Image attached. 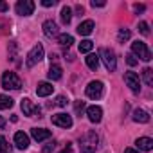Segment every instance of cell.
Masks as SVG:
<instances>
[{"mask_svg":"<svg viewBox=\"0 0 153 153\" xmlns=\"http://www.w3.org/2000/svg\"><path fill=\"white\" fill-rule=\"evenodd\" d=\"M99 142V137L96 135V131H87L81 139H79V144H81V153H94L97 149V144Z\"/></svg>","mask_w":153,"mask_h":153,"instance_id":"1","label":"cell"},{"mask_svg":"<svg viewBox=\"0 0 153 153\" xmlns=\"http://www.w3.org/2000/svg\"><path fill=\"white\" fill-rule=\"evenodd\" d=\"M2 87L4 88H11V90H18L22 88V79H20V76L15 74V72H4L2 74Z\"/></svg>","mask_w":153,"mask_h":153,"instance_id":"2","label":"cell"},{"mask_svg":"<svg viewBox=\"0 0 153 153\" xmlns=\"http://www.w3.org/2000/svg\"><path fill=\"white\" fill-rule=\"evenodd\" d=\"M99 59H103L105 67H106L110 72H114V70H115V67H117V58H115V52H114L112 49L103 47V49L99 51Z\"/></svg>","mask_w":153,"mask_h":153,"instance_id":"3","label":"cell"},{"mask_svg":"<svg viewBox=\"0 0 153 153\" xmlns=\"http://www.w3.org/2000/svg\"><path fill=\"white\" fill-rule=\"evenodd\" d=\"M43 45L42 43H38V45H34L31 51H29V54H27V59H25V63H27V67H34L36 63H40L42 59H43Z\"/></svg>","mask_w":153,"mask_h":153,"instance_id":"4","label":"cell"},{"mask_svg":"<svg viewBox=\"0 0 153 153\" xmlns=\"http://www.w3.org/2000/svg\"><path fill=\"white\" fill-rule=\"evenodd\" d=\"M103 92H105L103 81H90V83L87 85V88H85V94H87V97H90V99H99V97H103Z\"/></svg>","mask_w":153,"mask_h":153,"instance_id":"5","label":"cell"},{"mask_svg":"<svg viewBox=\"0 0 153 153\" xmlns=\"http://www.w3.org/2000/svg\"><path fill=\"white\" fill-rule=\"evenodd\" d=\"M131 51H133V54L135 56H139V59H142V61H149L151 59V52H149V49H148V45L144 43V42H133L131 43Z\"/></svg>","mask_w":153,"mask_h":153,"instance_id":"6","label":"cell"},{"mask_svg":"<svg viewBox=\"0 0 153 153\" xmlns=\"http://www.w3.org/2000/svg\"><path fill=\"white\" fill-rule=\"evenodd\" d=\"M20 106H22V112H24V115H27V117L40 115V106L33 105V101H31L29 97H24V99H22V103H20Z\"/></svg>","mask_w":153,"mask_h":153,"instance_id":"7","label":"cell"},{"mask_svg":"<svg viewBox=\"0 0 153 153\" xmlns=\"http://www.w3.org/2000/svg\"><path fill=\"white\" fill-rule=\"evenodd\" d=\"M34 2L33 0H20V2L16 4V13L20 15V16H29V15H33V11H34Z\"/></svg>","mask_w":153,"mask_h":153,"instance_id":"8","label":"cell"},{"mask_svg":"<svg viewBox=\"0 0 153 153\" xmlns=\"http://www.w3.org/2000/svg\"><path fill=\"white\" fill-rule=\"evenodd\" d=\"M124 83L130 87V90L131 92H139L140 90V79H139V76L135 74V72H126L124 74Z\"/></svg>","mask_w":153,"mask_h":153,"instance_id":"9","label":"cell"},{"mask_svg":"<svg viewBox=\"0 0 153 153\" xmlns=\"http://www.w3.org/2000/svg\"><path fill=\"white\" fill-rule=\"evenodd\" d=\"M51 121H52V124H56L59 128H70L72 126V117L67 114H54L51 117Z\"/></svg>","mask_w":153,"mask_h":153,"instance_id":"10","label":"cell"},{"mask_svg":"<svg viewBox=\"0 0 153 153\" xmlns=\"http://www.w3.org/2000/svg\"><path fill=\"white\" fill-rule=\"evenodd\" d=\"M87 115H88V121L90 123H94V124H97L101 119H103V110H101V106H88L87 108Z\"/></svg>","mask_w":153,"mask_h":153,"instance_id":"11","label":"cell"},{"mask_svg":"<svg viewBox=\"0 0 153 153\" xmlns=\"http://www.w3.org/2000/svg\"><path fill=\"white\" fill-rule=\"evenodd\" d=\"M43 34H45L47 38H58V34H59L58 24L52 22V20H47V22L43 24Z\"/></svg>","mask_w":153,"mask_h":153,"instance_id":"12","label":"cell"},{"mask_svg":"<svg viewBox=\"0 0 153 153\" xmlns=\"http://www.w3.org/2000/svg\"><path fill=\"white\" fill-rule=\"evenodd\" d=\"M15 146L18 149H27L29 148V135L24 131H16L15 133Z\"/></svg>","mask_w":153,"mask_h":153,"instance_id":"13","label":"cell"},{"mask_svg":"<svg viewBox=\"0 0 153 153\" xmlns=\"http://www.w3.org/2000/svg\"><path fill=\"white\" fill-rule=\"evenodd\" d=\"M31 135H33V139L34 140H38V142H42V140H47V139H51V130H45V128H33L31 130Z\"/></svg>","mask_w":153,"mask_h":153,"instance_id":"14","label":"cell"},{"mask_svg":"<svg viewBox=\"0 0 153 153\" xmlns=\"http://www.w3.org/2000/svg\"><path fill=\"white\" fill-rule=\"evenodd\" d=\"M94 22L92 20H85V22H81L79 25H78V33L81 34V36H88V34H92V31H94Z\"/></svg>","mask_w":153,"mask_h":153,"instance_id":"15","label":"cell"},{"mask_svg":"<svg viewBox=\"0 0 153 153\" xmlns=\"http://www.w3.org/2000/svg\"><path fill=\"white\" fill-rule=\"evenodd\" d=\"M52 90H54V87H52L51 83H47V81L38 83V87H36V94H38L40 97H47V96H51Z\"/></svg>","mask_w":153,"mask_h":153,"instance_id":"16","label":"cell"},{"mask_svg":"<svg viewBox=\"0 0 153 153\" xmlns=\"http://www.w3.org/2000/svg\"><path fill=\"white\" fill-rule=\"evenodd\" d=\"M135 146H137L139 149H142V151H151V149H153V140H151L149 137H139V139L135 140Z\"/></svg>","mask_w":153,"mask_h":153,"instance_id":"17","label":"cell"},{"mask_svg":"<svg viewBox=\"0 0 153 153\" xmlns=\"http://www.w3.org/2000/svg\"><path fill=\"white\" fill-rule=\"evenodd\" d=\"M47 76H49V79H52V81H58V79H61V76H63V70H61V67L59 65H51V68H49V72H47Z\"/></svg>","mask_w":153,"mask_h":153,"instance_id":"18","label":"cell"},{"mask_svg":"<svg viewBox=\"0 0 153 153\" xmlns=\"http://www.w3.org/2000/svg\"><path fill=\"white\" fill-rule=\"evenodd\" d=\"M85 63H87V67L90 70H97V67H99V56L97 54H88L85 58Z\"/></svg>","mask_w":153,"mask_h":153,"instance_id":"19","label":"cell"},{"mask_svg":"<svg viewBox=\"0 0 153 153\" xmlns=\"http://www.w3.org/2000/svg\"><path fill=\"white\" fill-rule=\"evenodd\" d=\"M59 16H61V22H63L65 25H68V24H70V20H72V9H70L68 6H63V7H61V13H59Z\"/></svg>","mask_w":153,"mask_h":153,"instance_id":"20","label":"cell"},{"mask_svg":"<svg viewBox=\"0 0 153 153\" xmlns=\"http://www.w3.org/2000/svg\"><path fill=\"white\" fill-rule=\"evenodd\" d=\"M133 121L135 123H149V115L144 110H135L133 112Z\"/></svg>","mask_w":153,"mask_h":153,"instance_id":"21","label":"cell"},{"mask_svg":"<svg viewBox=\"0 0 153 153\" xmlns=\"http://www.w3.org/2000/svg\"><path fill=\"white\" fill-rule=\"evenodd\" d=\"M142 78H144V83H146L148 87H153V70H151L149 67H146V68L142 70Z\"/></svg>","mask_w":153,"mask_h":153,"instance_id":"22","label":"cell"},{"mask_svg":"<svg viewBox=\"0 0 153 153\" xmlns=\"http://www.w3.org/2000/svg\"><path fill=\"white\" fill-rule=\"evenodd\" d=\"M13 106V99L9 96H4V94H0V110H7Z\"/></svg>","mask_w":153,"mask_h":153,"instance_id":"23","label":"cell"},{"mask_svg":"<svg viewBox=\"0 0 153 153\" xmlns=\"http://www.w3.org/2000/svg\"><path fill=\"white\" fill-rule=\"evenodd\" d=\"M58 42L63 45V47H70L74 43V38L70 34H58Z\"/></svg>","mask_w":153,"mask_h":153,"instance_id":"24","label":"cell"},{"mask_svg":"<svg viewBox=\"0 0 153 153\" xmlns=\"http://www.w3.org/2000/svg\"><path fill=\"white\" fill-rule=\"evenodd\" d=\"M92 47H94V42L92 40H83L79 43V52H90Z\"/></svg>","mask_w":153,"mask_h":153,"instance_id":"25","label":"cell"},{"mask_svg":"<svg viewBox=\"0 0 153 153\" xmlns=\"http://www.w3.org/2000/svg\"><path fill=\"white\" fill-rule=\"evenodd\" d=\"M130 36H131V33H130L128 29H121L119 34H117V40H119V43H124V42L130 40Z\"/></svg>","mask_w":153,"mask_h":153,"instance_id":"26","label":"cell"},{"mask_svg":"<svg viewBox=\"0 0 153 153\" xmlns=\"http://www.w3.org/2000/svg\"><path fill=\"white\" fill-rule=\"evenodd\" d=\"M6 151H9V144H7L6 137L0 135V153H6Z\"/></svg>","mask_w":153,"mask_h":153,"instance_id":"27","label":"cell"},{"mask_svg":"<svg viewBox=\"0 0 153 153\" xmlns=\"http://www.w3.org/2000/svg\"><path fill=\"white\" fill-rule=\"evenodd\" d=\"M139 31H140V34L148 36V34H149V25H148L146 22H139Z\"/></svg>","mask_w":153,"mask_h":153,"instance_id":"28","label":"cell"},{"mask_svg":"<svg viewBox=\"0 0 153 153\" xmlns=\"http://www.w3.org/2000/svg\"><path fill=\"white\" fill-rule=\"evenodd\" d=\"M126 63H128L130 67H135V65L139 63V59H137L133 54H128V56H126Z\"/></svg>","mask_w":153,"mask_h":153,"instance_id":"29","label":"cell"},{"mask_svg":"<svg viewBox=\"0 0 153 153\" xmlns=\"http://www.w3.org/2000/svg\"><path fill=\"white\" fill-rule=\"evenodd\" d=\"M67 103H68V99H67L65 96H58V97H56V105H58V106H67Z\"/></svg>","mask_w":153,"mask_h":153,"instance_id":"30","label":"cell"},{"mask_svg":"<svg viewBox=\"0 0 153 153\" xmlns=\"http://www.w3.org/2000/svg\"><path fill=\"white\" fill-rule=\"evenodd\" d=\"M74 108H76V112H78V114L83 112V110H85V101H76V103H74Z\"/></svg>","mask_w":153,"mask_h":153,"instance_id":"31","label":"cell"},{"mask_svg":"<svg viewBox=\"0 0 153 153\" xmlns=\"http://www.w3.org/2000/svg\"><path fill=\"white\" fill-rule=\"evenodd\" d=\"M56 4V0H42V6L43 7H52Z\"/></svg>","mask_w":153,"mask_h":153,"instance_id":"32","label":"cell"},{"mask_svg":"<svg viewBox=\"0 0 153 153\" xmlns=\"http://www.w3.org/2000/svg\"><path fill=\"white\" fill-rule=\"evenodd\" d=\"M54 148H56V144H54V142H51V144H47V146L43 148V153H51Z\"/></svg>","mask_w":153,"mask_h":153,"instance_id":"33","label":"cell"},{"mask_svg":"<svg viewBox=\"0 0 153 153\" xmlns=\"http://www.w3.org/2000/svg\"><path fill=\"white\" fill-rule=\"evenodd\" d=\"M6 11H9V6H7L6 2H2V0H0V13H6Z\"/></svg>","mask_w":153,"mask_h":153,"instance_id":"34","label":"cell"},{"mask_svg":"<svg viewBox=\"0 0 153 153\" xmlns=\"http://www.w3.org/2000/svg\"><path fill=\"white\" fill-rule=\"evenodd\" d=\"M105 6H106L105 2H96V0L92 2V7H105Z\"/></svg>","mask_w":153,"mask_h":153,"instance_id":"35","label":"cell"},{"mask_svg":"<svg viewBox=\"0 0 153 153\" xmlns=\"http://www.w3.org/2000/svg\"><path fill=\"white\" fill-rule=\"evenodd\" d=\"M133 9H135V11H144V6H142V4H135Z\"/></svg>","mask_w":153,"mask_h":153,"instance_id":"36","label":"cell"},{"mask_svg":"<svg viewBox=\"0 0 153 153\" xmlns=\"http://www.w3.org/2000/svg\"><path fill=\"white\" fill-rule=\"evenodd\" d=\"M124 153H139V151H137V149H133V148H126V149H124Z\"/></svg>","mask_w":153,"mask_h":153,"instance_id":"37","label":"cell"},{"mask_svg":"<svg viewBox=\"0 0 153 153\" xmlns=\"http://www.w3.org/2000/svg\"><path fill=\"white\" fill-rule=\"evenodd\" d=\"M61 153H72V149H70V144H67V148H65Z\"/></svg>","mask_w":153,"mask_h":153,"instance_id":"38","label":"cell"},{"mask_svg":"<svg viewBox=\"0 0 153 153\" xmlns=\"http://www.w3.org/2000/svg\"><path fill=\"white\" fill-rule=\"evenodd\" d=\"M4 124H6V121H4V117L0 115V128H4Z\"/></svg>","mask_w":153,"mask_h":153,"instance_id":"39","label":"cell"}]
</instances>
